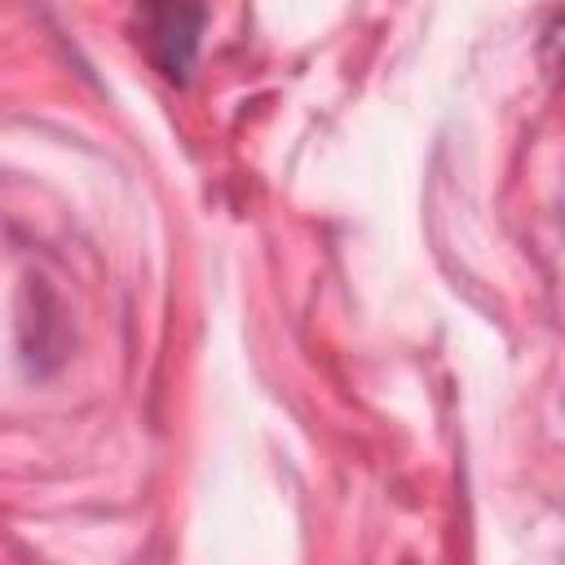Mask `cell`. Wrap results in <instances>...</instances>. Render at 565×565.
<instances>
[{"label":"cell","mask_w":565,"mask_h":565,"mask_svg":"<svg viewBox=\"0 0 565 565\" xmlns=\"http://www.w3.org/2000/svg\"><path fill=\"white\" fill-rule=\"evenodd\" d=\"M137 31L159 75L172 84H185L194 53H199V35H203V4L199 0H141Z\"/></svg>","instance_id":"6da1fadb"}]
</instances>
